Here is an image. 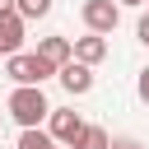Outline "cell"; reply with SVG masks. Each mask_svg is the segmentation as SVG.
<instances>
[{"label":"cell","mask_w":149,"mask_h":149,"mask_svg":"<svg viewBox=\"0 0 149 149\" xmlns=\"http://www.w3.org/2000/svg\"><path fill=\"white\" fill-rule=\"evenodd\" d=\"M56 79H61V88H65L70 98H84V93L93 88V65L70 61V65H61V70H56Z\"/></svg>","instance_id":"cell-5"},{"label":"cell","mask_w":149,"mask_h":149,"mask_svg":"<svg viewBox=\"0 0 149 149\" xmlns=\"http://www.w3.org/2000/svg\"><path fill=\"white\" fill-rule=\"evenodd\" d=\"M0 14H14V0H0Z\"/></svg>","instance_id":"cell-15"},{"label":"cell","mask_w":149,"mask_h":149,"mask_svg":"<svg viewBox=\"0 0 149 149\" xmlns=\"http://www.w3.org/2000/svg\"><path fill=\"white\" fill-rule=\"evenodd\" d=\"M144 5H149V0H144Z\"/></svg>","instance_id":"cell-17"},{"label":"cell","mask_w":149,"mask_h":149,"mask_svg":"<svg viewBox=\"0 0 149 149\" xmlns=\"http://www.w3.org/2000/svg\"><path fill=\"white\" fill-rule=\"evenodd\" d=\"M121 5H144V0H121Z\"/></svg>","instance_id":"cell-16"},{"label":"cell","mask_w":149,"mask_h":149,"mask_svg":"<svg viewBox=\"0 0 149 149\" xmlns=\"http://www.w3.org/2000/svg\"><path fill=\"white\" fill-rule=\"evenodd\" d=\"M19 149H65L51 130H42V126H28L23 135H19Z\"/></svg>","instance_id":"cell-9"},{"label":"cell","mask_w":149,"mask_h":149,"mask_svg":"<svg viewBox=\"0 0 149 149\" xmlns=\"http://www.w3.org/2000/svg\"><path fill=\"white\" fill-rule=\"evenodd\" d=\"M5 74H9L14 84H42V79L56 74V65H51L42 51H14V56H5Z\"/></svg>","instance_id":"cell-2"},{"label":"cell","mask_w":149,"mask_h":149,"mask_svg":"<svg viewBox=\"0 0 149 149\" xmlns=\"http://www.w3.org/2000/svg\"><path fill=\"white\" fill-rule=\"evenodd\" d=\"M112 149H144L140 140H130V135H121V140H112Z\"/></svg>","instance_id":"cell-14"},{"label":"cell","mask_w":149,"mask_h":149,"mask_svg":"<svg viewBox=\"0 0 149 149\" xmlns=\"http://www.w3.org/2000/svg\"><path fill=\"white\" fill-rule=\"evenodd\" d=\"M135 37H140V42L149 47V14H140V23H135Z\"/></svg>","instance_id":"cell-13"},{"label":"cell","mask_w":149,"mask_h":149,"mask_svg":"<svg viewBox=\"0 0 149 149\" xmlns=\"http://www.w3.org/2000/svg\"><path fill=\"white\" fill-rule=\"evenodd\" d=\"M14 9H19L23 19H47V14H51V0H14Z\"/></svg>","instance_id":"cell-11"},{"label":"cell","mask_w":149,"mask_h":149,"mask_svg":"<svg viewBox=\"0 0 149 149\" xmlns=\"http://www.w3.org/2000/svg\"><path fill=\"white\" fill-rule=\"evenodd\" d=\"M9 116L28 130V126H42L47 116H51V102H47V93H42V84H14V93H9Z\"/></svg>","instance_id":"cell-1"},{"label":"cell","mask_w":149,"mask_h":149,"mask_svg":"<svg viewBox=\"0 0 149 149\" xmlns=\"http://www.w3.org/2000/svg\"><path fill=\"white\" fill-rule=\"evenodd\" d=\"M23 37H28V19L14 9V14H0V56H14L23 51Z\"/></svg>","instance_id":"cell-6"},{"label":"cell","mask_w":149,"mask_h":149,"mask_svg":"<svg viewBox=\"0 0 149 149\" xmlns=\"http://www.w3.org/2000/svg\"><path fill=\"white\" fill-rule=\"evenodd\" d=\"M37 51H42V56H47V61L61 70V65H70V61H74V37L51 33V37H42V42H37Z\"/></svg>","instance_id":"cell-7"},{"label":"cell","mask_w":149,"mask_h":149,"mask_svg":"<svg viewBox=\"0 0 149 149\" xmlns=\"http://www.w3.org/2000/svg\"><path fill=\"white\" fill-rule=\"evenodd\" d=\"M74 61H84V65L107 61V37H102V33H84V37H74Z\"/></svg>","instance_id":"cell-8"},{"label":"cell","mask_w":149,"mask_h":149,"mask_svg":"<svg viewBox=\"0 0 149 149\" xmlns=\"http://www.w3.org/2000/svg\"><path fill=\"white\" fill-rule=\"evenodd\" d=\"M84 126H88V121H84L79 112H70V107H51V116H47V130H51L65 149H74V144H79Z\"/></svg>","instance_id":"cell-4"},{"label":"cell","mask_w":149,"mask_h":149,"mask_svg":"<svg viewBox=\"0 0 149 149\" xmlns=\"http://www.w3.org/2000/svg\"><path fill=\"white\" fill-rule=\"evenodd\" d=\"M135 93H140V102H149V65H144L140 79H135Z\"/></svg>","instance_id":"cell-12"},{"label":"cell","mask_w":149,"mask_h":149,"mask_svg":"<svg viewBox=\"0 0 149 149\" xmlns=\"http://www.w3.org/2000/svg\"><path fill=\"white\" fill-rule=\"evenodd\" d=\"M79 14H84V28H88V33H102V37H107V33L121 23V0H84Z\"/></svg>","instance_id":"cell-3"},{"label":"cell","mask_w":149,"mask_h":149,"mask_svg":"<svg viewBox=\"0 0 149 149\" xmlns=\"http://www.w3.org/2000/svg\"><path fill=\"white\" fill-rule=\"evenodd\" d=\"M74 149H112V135H107V130H102V126H93V121H88V126H84V135H79V144H74Z\"/></svg>","instance_id":"cell-10"}]
</instances>
